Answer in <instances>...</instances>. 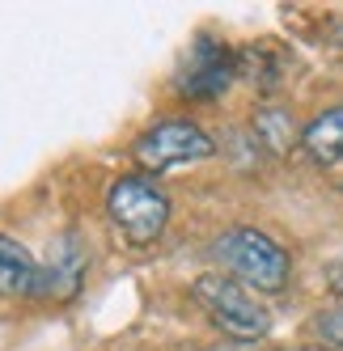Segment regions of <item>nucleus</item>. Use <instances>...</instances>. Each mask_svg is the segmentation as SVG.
Instances as JSON below:
<instances>
[{
  "instance_id": "f257e3e1",
  "label": "nucleus",
  "mask_w": 343,
  "mask_h": 351,
  "mask_svg": "<svg viewBox=\"0 0 343 351\" xmlns=\"http://www.w3.org/2000/svg\"><path fill=\"white\" fill-rule=\"evenodd\" d=\"M212 258L225 267L237 284H246L250 292H284L288 280H292V258L288 250L267 237L263 229H225L216 241H212Z\"/></svg>"
},
{
  "instance_id": "f03ea898",
  "label": "nucleus",
  "mask_w": 343,
  "mask_h": 351,
  "mask_svg": "<svg viewBox=\"0 0 343 351\" xmlns=\"http://www.w3.org/2000/svg\"><path fill=\"white\" fill-rule=\"evenodd\" d=\"M195 305L208 313V322L220 335H229L237 343H259L267 330H272V313L259 300V292H250L246 284H237L225 271H208L191 284Z\"/></svg>"
},
{
  "instance_id": "7ed1b4c3",
  "label": "nucleus",
  "mask_w": 343,
  "mask_h": 351,
  "mask_svg": "<svg viewBox=\"0 0 343 351\" xmlns=\"http://www.w3.org/2000/svg\"><path fill=\"white\" fill-rule=\"evenodd\" d=\"M106 220L132 250L153 245L169 224V195L149 173H123L106 191Z\"/></svg>"
},
{
  "instance_id": "20e7f679",
  "label": "nucleus",
  "mask_w": 343,
  "mask_h": 351,
  "mask_svg": "<svg viewBox=\"0 0 343 351\" xmlns=\"http://www.w3.org/2000/svg\"><path fill=\"white\" fill-rule=\"evenodd\" d=\"M212 153H216V144L195 119H161L132 140V157L144 173H165L174 165L204 161Z\"/></svg>"
},
{
  "instance_id": "39448f33",
  "label": "nucleus",
  "mask_w": 343,
  "mask_h": 351,
  "mask_svg": "<svg viewBox=\"0 0 343 351\" xmlns=\"http://www.w3.org/2000/svg\"><path fill=\"white\" fill-rule=\"evenodd\" d=\"M233 77H237V56L229 47L216 38H195L178 64L174 89L191 97V102H212V97H220L233 85Z\"/></svg>"
},
{
  "instance_id": "423d86ee",
  "label": "nucleus",
  "mask_w": 343,
  "mask_h": 351,
  "mask_svg": "<svg viewBox=\"0 0 343 351\" xmlns=\"http://www.w3.org/2000/svg\"><path fill=\"white\" fill-rule=\"evenodd\" d=\"M85 245H81V233H60L51 241V254H47V267H43V284H38V296H51V300H72L85 284Z\"/></svg>"
},
{
  "instance_id": "0eeeda50",
  "label": "nucleus",
  "mask_w": 343,
  "mask_h": 351,
  "mask_svg": "<svg viewBox=\"0 0 343 351\" xmlns=\"http://www.w3.org/2000/svg\"><path fill=\"white\" fill-rule=\"evenodd\" d=\"M43 284V267L34 263V254L17 237L0 233V296L13 300V296H38Z\"/></svg>"
},
{
  "instance_id": "6e6552de",
  "label": "nucleus",
  "mask_w": 343,
  "mask_h": 351,
  "mask_svg": "<svg viewBox=\"0 0 343 351\" xmlns=\"http://www.w3.org/2000/svg\"><path fill=\"white\" fill-rule=\"evenodd\" d=\"M301 148H305V157L318 161V165H343V102L322 110L301 132Z\"/></svg>"
},
{
  "instance_id": "1a4fd4ad",
  "label": "nucleus",
  "mask_w": 343,
  "mask_h": 351,
  "mask_svg": "<svg viewBox=\"0 0 343 351\" xmlns=\"http://www.w3.org/2000/svg\"><path fill=\"white\" fill-rule=\"evenodd\" d=\"M255 136H259L267 148L284 153V148H292V140H297V132H292V114L280 110V106H263V110L255 114Z\"/></svg>"
},
{
  "instance_id": "9d476101",
  "label": "nucleus",
  "mask_w": 343,
  "mask_h": 351,
  "mask_svg": "<svg viewBox=\"0 0 343 351\" xmlns=\"http://www.w3.org/2000/svg\"><path fill=\"white\" fill-rule=\"evenodd\" d=\"M314 330L322 335V343H327L331 351H343V305L318 313V317H314Z\"/></svg>"
},
{
  "instance_id": "9b49d317",
  "label": "nucleus",
  "mask_w": 343,
  "mask_h": 351,
  "mask_svg": "<svg viewBox=\"0 0 343 351\" xmlns=\"http://www.w3.org/2000/svg\"><path fill=\"white\" fill-rule=\"evenodd\" d=\"M292 351H331V347H292Z\"/></svg>"
}]
</instances>
